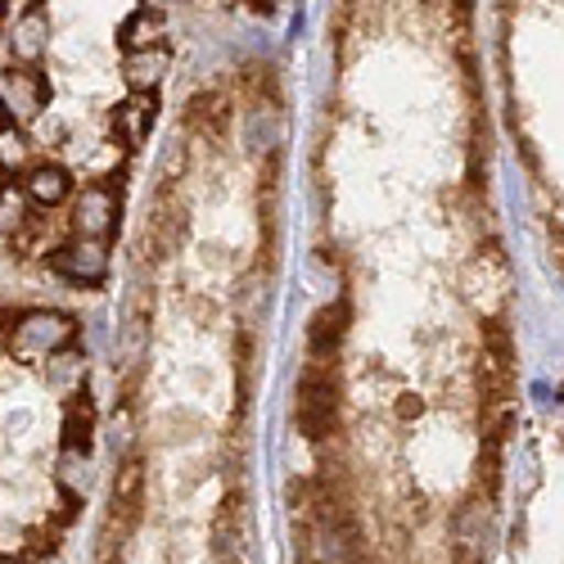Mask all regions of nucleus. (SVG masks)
Segmentation results:
<instances>
[{
	"instance_id": "1",
	"label": "nucleus",
	"mask_w": 564,
	"mask_h": 564,
	"mask_svg": "<svg viewBox=\"0 0 564 564\" xmlns=\"http://www.w3.org/2000/svg\"><path fill=\"white\" fill-rule=\"evenodd\" d=\"M299 430L307 443H325L339 434V370L335 361H312L299 375Z\"/></svg>"
},
{
	"instance_id": "2",
	"label": "nucleus",
	"mask_w": 564,
	"mask_h": 564,
	"mask_svg": "<svg viewBox=\"0 0 564 564\" xmlns=\"http://www.w3.org/2000/svg\"><path fill=\"white\" fill-rule=\"evenodd\" d=\"M0 339H6L10 352L19 348L28 357H51L77 344V321L64 312H23L19 321L14 316L0 321Z\"/></svg>"
},
{
	"instance_id": "3",
	"label": "nucleus",
	"mask_w": 564,
	"mask_h": 564,
	"mask_svg": "<svg viewBox=\"0 0 564 564\" xmlns=\"http://www.w3.org/2000/svg\"><path fill=\"white\" fill-rule=\"evenodd\" d=\"M348 330H352V303H348V299L325 303V307L307 321V357H312V361H335L339 348L348 344Z\"/></svg>"
},
{
	"instance_id": "4",
	"label": "nucleus",
	"mask_w": 564,
	"mask_h": 564,
	"mask_svg": "<svg viewBox=\"0 0 564 564\" xmlns=\"http://www.w3.org/2000/svg\"><path fill=\"white\" fill-rule=\"evenodd\" d=\"M0 100H6L10 118L32 122V118H41L45 100H51V86H45V77L32 64H19V68L10 64L6 77H0Z\"/></svg>"
},
{
	"instance_id": "5",
	"label": "nucleus",
	"mask_w": 564,
	"mask_h": 564,
	"mask_svg": "<svg viewBox=\"0 0 564 564\" xmlns=\"http://www.w3.org/2000/svg\"><path fill=\"white\" fill-rule=\"evenodd\" d=\"M51 267H55L64 280H77V285H100L105 271H109L105 240H86V235H77L73 245H64V249L51 253Z\"/></svg>"
},
{
	"instance_id": "6",
	"label": "nucleus",
	"mask_w": 564,
	"mask_h": 564,
	"mask_svg": "<svg viewBox=\"0 0 564 564\" xmlns=\"http://www.w3.org/2000/svg\"><path fill=\"white\" fill-rule=\"evenodd\" d=\"M118 195L109 191V185H86V191L77 195V213H73V226L77 235H86V240H105V235L118 226Z\"/></svg>"
},
{
	"instance_id": "7",
	"label": "nucleus",
	"mask_w": 564,
	"mask_h": 564,
	"mask_svg": "<svg viewBox=\"0 0 564 564\" xmlns=\"http://www.w3.org/2000/svg\"><path fill=\"white\" fill-rule=\"evenodd\" d=\"M167 51L163 45H150V51H127V59H122V77H127V86L135 90V96H154V90L163 86V77H167Z\"/></svg>"
},
{
	"instance_id": "8",
	"label": "nucleus",
	"mask_w": 564,
	"mask_h": 564,
	"mask_svg": "<svg viewBox=\"0 0 564 564\" xmlns=\"http://www.w3.org/2000/svg\"><path fill=\"white\" fill-rule=\"evenodd\" d=\"M64 447L68 452H86L96 447V402H90L86 389L68 393V406H64Z\"/></svg>"
},
{
	"instance_id": "9",
	"label": "nucleus",
	"mask_w": 564,
	"mask_h": 564,
	"mask_svg": "<svg viewBox=\"0 0 564 564\" xmlns=\"http://www.w3.org/2000/svg\"><path fill=\"white\" fill-rule=\"evenodd\" d=\"M140 510H145V465L135 456L127 465H118V479H113V520L127 514V529L140 520Z\"/></svg>"
},
{
	"instance_id": "10",
	"label": "nucleus",
	"mask_w": 564,
	"mask_h": 564,
	"mask_svg": "<svg viewBox=\"0 0 564 564\" xmlns=\"http://www.w3.org/2000/svg\"><path fill=\"white\" fill-rule=\"evenodd\" d=\"M68 191H73V176H68V167H59V163H41V167H32L28 181H23V195H28L32 204H41V208L64 204Z\"/></svg>"
},
{
	"instance_id": "11",
	"label": "nucleus",
	"mask_w": 564,
	"mask_h": 564,
	"mask_svg": "<svg viewBox=\"0 0 564 564\" xmlns=\"http://www.w3.org/2000/svg\"><path fill=\"white\" fill-rule=\"evenodd\" d=\"M150 127H154V100H150V96H131V100L113 113V131H118V140H122L127 150L145 145Z\"/></svg>"
},
{
	"instance_id": "12",
	"label": "nucleus",
	"mask_w": 564,
	"mask_h": 564,
	"mask_svg": "<svg viewBox=\"0 0 564 564\" xmlns=\"http://www.w3.org/2000/svg\"><path fill=\"white\" fill-rule=\"evenodd\" d=\"M45 36H51V19H45L41 10L23 14V19L14 23V55H19L23 64H36V59L45 55Z\"/></svg>"
},
{
	"instance_id": "13",
	"label": "nucleus",
	"mask_w": 564,
	"mask_h": 564,
	"mask_svg": "<svg viewBox=\"0 0 564 564\" xmlns=\"http://www.w3.org/2000/svg\"><path fill=\"white\" fill-rule=\"evenodd\" d=\"M45 361H51V366H45V380H51V389H59V393H77L82 389V380H86V357L82 352L64 348V352H51Z\"/></svg>"
},
{
	"instance_id": "14",
	"label": "nucleus",
	"mask_w": 564,
	"mask_h": 564,
	"mask_svg": "<svg viewBox=\"0 0 564 564\" xmlns=\"http://www.w3.org/2000/svg\"><path fill=\"white\" fill-rule=\"evenodd\" d=\"M122 45L127 51H150V45H163V14L159 10H135L122 28Z\"/></svg>"
},
{
	"instance_id": "15",
	"label": "nucleus",
	"mask_w": 564,
	"mask_h": 564,
	"mask_svg": "<svg viewBox=\"0 0 564 564\" xmlns=\"http://www.w3.org/2000/svg\"><path fill=\"white\" fill-rule=\"evenodd\" d=\"M86 484H90V456L86 452H59V488L64 492H86Z\"/></svg>"
},
{
	"instance_id": "16",
	"label": "nucleus",
	"mask_w": 564,
	"mask_h": 564,
	"mask_svg": "<svg viewBox=\"0 0 564 564\" xmlns=\"http://www.w3.org/2000/svg\"><path fill=\"white\" fill-rule=\"evenodd\" d=\"M28 226V208H23V195L14 191V185H6L0 191V230L6 235H14V230H23Z\"/></svg>"
},
{
	"instance_id": "17",
	"label": "nucleus",
	"mask_w": 564,
	"mask_h": 564,
	"mask_svg": "<svg viewBox=\"0 0 564 564\" xmlns=\"http://www.w3.org/2000/svg\"><path fill=\"white\" fill-rule=\"evenodd\" d=\"M23 159H28L23 135H19V131H6V135H0V167H19Z\"/></svg>"
},
{
	"instance_id": "18",
	"label": "nucleus",
	"mask_w": 564,
	"mask_h": 564,
	"mask_svg": "<svg viewBox=\"0 0 564 564\" xmlns=\"http://www.w3.org/2000/svg\"><path fill=\"white\" fill-rule=\"evenodd\" d=\"M398 415H402V420H420V415H425V402H420L415 393H402V398H398Z\"/></svg>"
},
{
	"instance_id": "19",
	"label": "nucleus",
	"mask_w": 564,
	"mask_h": 564,
	"mask_svg": "<svg viewBox=\"0 0 564 564\" xmlns=\"http://www.w3.org/2000/svg\"><path fill=\"white\" fill-rule=\"evenodd\" d=\"M0 564H6V560H0Z\"/></svg>"
}]
</instances>
